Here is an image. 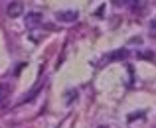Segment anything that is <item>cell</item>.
I'll list each match as a JSON object with an SVG mask.
<instances>
[{
    "label": "cell",
    "mask_w": 156,
    "mask_h": 128,
    "mask_svg": "<svg viewBox=\"0 0 156 128\" xmlns=\"http://www.w3.org/2000/svg\"><path fill=\"white\" fill-rule=\"evenodd\" d=\"M10 93H12L10 83H0V106L6 105V101L10 99Z\"/></svg>",
    "instance_id": "cell-4"
},
{
    "label": "cell",
    "mask_w": 156,
    "mask_h": 128,
    "mask_svg": "<svg viewBox=\"0 0 156 128\" xmlns=\"http://www.w3.org/2000/svg\"><path fill=\"white\" fill-rule=\"evenodd\" d=\"M55 18L59 22H75L79 18V14H77V10H61V12H55Z\"/></svg>",
    "instance_id": "cell-2"
},
{
    "label": "cell",
    "mask_w": 156,
    "mask_h": 128,
    "mask_svg": "<svg viewBox=\"0 0 156 128\" xmlns=\"http://www.w3.org/2000/svg\"><path fill=\"white\" fill-rule=\"evenodd\" d=\"M150 32H152V38H156V18L150 20Z\"/></svg>",
    "instance_id": "cell-8"
},
{
    "label": "cell",
    "mask_w": 156,
    "mask_h": 128,
    "mask_svg": "<svg viewBox=\"0 0 156 128\" xmlns=\"http://www.w3.org/2000/svg\"><path fill=\"white\" fill-rule=\"evenodd\" d=\"M126 57H129V51H126V49H117V51L109 53L107 59L109 61H117V59H126Z\"/></svg>",
    "instance_id": "cell-5"
},
{
    "label": "cell",
    "mask_w": 156,
    "mask_h": 128,
    "mask_svg": "<svg viewBox=\"0 0 156 128\" xmlns=\"http://www.w3.org/2000/svg\"><path fill=\"white\" fill-rule=\"evenodd\" d=\"M111 2H113V4H117V6H121V4L125 2V0H111Z\"/></svg>",
    "instance_id": "cell-9"
},
{
    "label": "cell",
    "mask_w": 156,
    "mask_h": 128,
    "mask_svg": "<svg viewBox=\"0 0 156 128\" xmlns=\"http://www.w3.org/2000/svg\"><path fill=\"white\" fill-rule=\"evenodd\" d=\"M6 14L10 16V18H20V16L24 14V4L20 2V0H12L6 6Z\"/></svg>",
    "instance_id": "cell-1"
},
{
    "label": "cell",
    "mask_w": 156,
    "mask_h": 128,
    "mask_svg": "<svg viewBox=\"0 0 156 128\" xmlns=\"http://www.w3.org/2000/svg\"><path fill=\"white\" fill-rule=\"evenodd\" d=\"M97 128H109V126H105V124H101V126H97Z\"/></svg>",
    "instance_id": "cell-10"
},
{
    "label": "cell",
    "mask_w": 156,
    "mask_h": 128,
    "mask_svg": "<svg viewBox=\"0 0 156 128\" xmlns=\"http://www.w3.org/2000/svg\"><path fill=\"white\" fill-rule=\"evenodd\" d=\"M24 24H26L28 28H36L42 24V14H38V12H30V14H26V18H24Z\"/></svg>",
    "instance_id": "cell-3"
},
{
    "label": "cell",
    "mask_w": 156,
    "mask_h": 128,
    "mask_svg": "<svg viewBox=\"0 0 156 128\" xmlns=\"http://www.w3.org/2000/svg\"><path fill=\"white\" fill-rule=\"evenodd\" d=\"M129 4H130V10H133V12H138V10H140V0H129Z\"/></svg>",
    "instance_id": "cell-6"
},
{
    "label": "cell",
    "mask_w": 156,
    "mask_h": 128,
    "mask_svg": "<svg viewBox=\"0 0 156 128\" xmlns=\"http://www.w3.org/2000/svg\"><path fill=\"white\" fill-rule=\"evenodd\" d=\"M73 97L77 99V91H69V93L65 95V102H67V105H71V102H73Z\"/></svg>",
    "instance_id": "cell-7"
}]
</instances>
